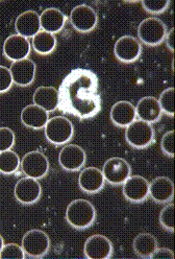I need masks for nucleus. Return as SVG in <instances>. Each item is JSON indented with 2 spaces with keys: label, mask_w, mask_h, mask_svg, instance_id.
I'll use <instances>...</instances> for the list:
<instances>
[{
  "label": "nucleus",
  "mask_w": 175,
  "mask_h": 259,
  "mask_svg": "<svg viewBox=\"0 0 175 259\" xmlns=\"http://www.w3.org/2000/svg\"><path fill=\"white\" fill-rule=\"evenodd\" d=\"M96 219V210L94 205L84 199L72 201L66 209L67 223L77 230L90 228Z\"/></svg>",
  "instance_id": "obj_1"
},
{
  "label": "nucleus",
  "mask_w": 175,
  "mask_h": 259,
  "mask_svg": "<svg viewBox=\"0 0 175 259\" xmlns=\"http://www.w3.org/2000/svg\"><path fill=\"white\" fill-rule=\"evenodd\" d=\"M44 128L46 139L56 145L69 142L74 134L72 122L65 116H54L48 119Z\"/></svg>",
  "instance_id": "obj_2"
},
{
  "label": "nucleus",
  "mask_w": 175,
  "mask_h": 259,
  "mask_svg": "<svg viewBox=\"0 0 175 259\" xmlns=\"http://www.w3.org/2000/svg\"><path fill=\"white\" fill-rule=\"evenodd\" d=\"M167 35L165 23L156 17H149L143 20L138 27L139 40L148 46L161 44Z\"/></svg>",
  "instance_id": "obj_3"
},
{
  "label": "nucleus",
  "mask_w": 175,
  "mask_h": 259,
  "mask_svg": "<svg viewBox=\"0 0 175 259\" xmlns=\"http://www.w3.org/2000/svg\"><path fill=\"white\" fill-rule=\"evenodd\" d=\"M125 139L135 149H145L154 139V130L151 123L143 120H135L125 130Z\"/></svg>",
  "instance_id": "obj_4"
},
{
  "label": "nucleus",
  "mask_w": 175,
  "mask_h": 259,
  "mask_svg": "<svg viewBox=\"0 0 175 259\" xmlns=\"http://www.w3.org/2000/svg\"><path fill=\"white\" fill-rule=\"evenodd\" d=\"M21 247L27 256L40 258L49 251L50 239L44 231L33 229L27 231L22 237Z\"/></svg>",
  "instance_id": "obj_5"
},
{
  "label": "nucleus",
  "mask_w": 175,
  "mask_h": 259,
  "mask_svg": "<svg viewBox=\"0 0 175 259\" xmlns=\"http://www.w3.org/2000/svg\"><path fill=\"white\" fill-rule=\"evenodd\" d=\"M101 171L106 182L112 185H121L131 177L132 168L124 159L113 157L105 161Z\"/></svg>",
  "instance_id": "obj_6"
},
{
  "label": "nucleus",
  "mask_w": 175,
  "mask_h": 259,
  "mask_svg": "<svg viewBox=\"0 0 175 259\" xmlns=\"http://www.w3.org/2000/svg\"><path fill=\"white\" fill-rule=\"evenodd\" d=\"M21 168L28 178L39 180L44 178L49 170V162L44 154L33 151L24 155L21 160Z\"/></svg>",
  "instance_id": "obj_7"
},
{
  "label": "nucleus",
  "mask_w": 175,
  "mask_h": 259,
  "mask_svg": "<svg viewBox=\"0 0 175 259\" xmlns=\"http://www.w3.org/2000/svg\"><path fill=\"white\" fill-rule=\"evenodd\" d=\"M72 26L81 32H89L96 27L98 16L95 10L87 5L76 6L70 13Z\"/></svg>",
  "instance_id": "obj_8"
},
{
  "label": "nucleus",
  "mask_w": 175,
  "mask_h": 259,
  "mask_svg": "<svg viewBox=\"0 0 175 259\" xmlns=\"http://www.w3.org/2000/svg\"><path fill=\"white\" fill-rule=\"evenodd\" d=\"M14 196L16 200L23 205L35 204L42 196V187L36 179L25 177L16 183Z\"/></svg>",
  "instance_id": "obj_9"
},
{
  "label": "nucleus",
  "mask_w": 175,
  "mask_h": 259,
  "mask_svg": "<svg viewBox=\"0 0 175 259\" xmlns=\"http://www.w3.org/2000/svg\"><path fill=\"white\" fill-rule=\"evenodd\" d=\"M113 251L112 241L101 234L90 236L84 246V254L88 259H108L112 257Z\"/></svg>",
  "instance_id": "obj_10"
},
{
  "label": "nucleus",
  "mask_w": 175,
  "mask_h": 259,
  "mask_svg": "<svg viewBox=\"0 0 175 259\" xmlns=\"http://www.w3.org/2000/svg\"><path fill=\"white\" fill-rule=\"evenodd\" d=\"M59 163L65 170H79L86 163V152L79 145L67 144L60 152Z\"/></svg>",
  "instance_id": "obj_11"
},
{
  "label": "nucleus",
  "mask_w": 175,
  "mask_h": 259,
  "mask_svg": "<svg viewBox=\"0 0 175 259\" xmlns=\"http://www.w3.org/2000/svg\"><path fill=\"white\" fill-rule=\"evenodd\" d=\"M123 196L132 203L144 202L149 196V182L142 176H131L123 183Z\"/></svg>",
  "instance_id": "obj_12"
},
{
  "label": "nucleus",
  "mask_w": 175,
  "mask_h": 259,
  "mask_svg": "<svg viewBox=\"0 0 175 259\" xmlns=\"http://www.w3.org/2000/svg\"><path fill=\"white\" fill-rule=\"evenodd\" d=\"M142 53L141 43L133 36H123L117 40L114 46V54L122 63L137 61Z\"/></svg>",
  "instance_id": "obj_13"
},
{
  "label": "nucleus",
  "mask_w": 175,
  "mask_h": 259,
  "mask_svg": "<svg viewBox=\"0 0 175 259\" xmlns=\"http://www.w3.org/2000/svg\"><path fill=\"white\" fill-rule=\"evenodd\" d=\"M13 83L26 87L34 82L36 75V64L29 59L13 62L10 67Z\"/></svg>",
  "instance_id": "obj_14"
},
{
  "label": "nucleus",
  "mask_w": 175,
  "mask_h": 259,
  "mask_svg": "<svg viewBox=\"0 0 175 259\" xmlns=\"http://www.w3.org/2000/svg\"><path fill=\"white\" fill-rule=\"evenodd\" d=\"M4 54L13 62L27 59L30 54V43L26 38L18 34L11 35L4 43Z\"/></svg>",
  "instance_id": "obj_15"
},
{
  "label": "nucleus",
  "mask_w": 175,
  "mask_h": 259,
  "mask_svg": "<svg viewBox=\"0 0 175 259\" xmlns=\"http://www.w3.org/2000/svg\"><path fill=\"white\" fill-rule=\"evenodd\" d=\"M102 171L97 167L84 168L78 176V185L84 192L94 194L99 192L104 186Z\"/></svg>",
  "instance_id": "obj_16"
},
{
  "label": "nucleus",
  "mask_w": 175,
  "mask_h": 259,
  "mask_svg": "<svg viewBox=\"0 0 175 259\" xmlns=\"http://www.w3.org/2000/svg\"><path fill=\"white\" fill-rule=\"evenodd\" d=\"M15 28L18 35L26 39L33 38L41 29L40 16L35 11H26L16 19Z\"/></svg>",
  "instance_id": "obj_17"
},
{
  "label": "nucleus",
  "mask_w": 175,
  "mask_h": 259,
  "mask_svg": "<svg viewBox=\"0 0 175 259\" xmlns=\"http://www.w3.org/2000/svg\"><path fill=\"white\" fill-rule=\"evenodd\" d=\"M136 108V114L140 120L148 123H154L160 120L162 116V110L157 99L153 96H144L138 102Z\"/></svg>",
  "instance_id": "obj_18"
},
{
  "label": "nucleus",
  "mask_w": 175,
  "mask_h": 259,
  "mask_svg": "<svg viewBox=\"0 0 175 259\" xmlns=\"http://www.w3.org/2000/svg\"><path fill=\"white\" fill-rule=\"evenodd\" d=\"M149 196L160 204L168 203L173 199L174 185L168 177H157L149 183Z\"/></svg>",
  "instance_id": "obj_19"
},
{
  "label": "nucleus",
  "mask_w": 175,
  "mask_h": 259,
  "mask_svg": "<svg viewBox=\"0 0 175 259\" xmlns=\"http://www.w3.org/2000/svg\"><path fill=\"white\" fill-rule=\"evenodd\" d=\"M109 117L115 125L125 127L136 120V108L127 101L117 102L110 109Z\"/></svg>",
  "instance_id": "obj_20"
},
{
  "label": "nucleus",
  "mask_w": 175,
  "mask_h": 259,
  "mask_svg": "<svg viewBox=\"0 0 175 259\" xmlns=\"http://www.w3.org/2000/svg\"><path fill=\"white\" fill-rule=\"evenodd\" d=\"M67 21L66 15L56 8H48L40 15V24L42 30L55 34L63 29Z\"/></svg>",
  "instance_id": "obj_21"
},
{
  "label": "nucleus",
  "mask_w": 175,
  "mask_h": 259,
  "mask_svg": "<svg viewBox=\"0 0 175 259\" xmlns=\"http://www.w3.org/2000/svg\"><path fill=\"white\" fill-rule=\"evenodd\" d=\"M34 104L47 112H52L60 105V93L54 87H38L33 95Z\"/></svg>",
  "instance_id": "obj_22"
},
{
  "label": "nucleus",
  "mask_w": 175,
  "mask_h": 259,
  "mask_svg": "<svg viewBox=\"0 0 175 259\" xmlns=\"http://www.w3.org/2000/svg\"><path fill=\"white\" fill-rule=\"evenodd\" d=\"M21 122L30 128L40 130L44 127L49 119L48 112L36 106L35 104L26 106L21 111Z\"/></svg>",
  "instance_id": "obj_23"
},
{
  "label": "nucleus",
  "mask_w": 175,
  "mask_h": 259,
  "mask_svg": "<svg viewBox=\"0 0 175 259\" xmlns=\"http://www.w3.org/2000/svg\"><path fill=\"white\" fill-rule=\"evenodd\" d=\"M157 248L158 242L150 233H140L133 241V249L141 258H149Z\"/></svg>",
  "instance_id": "obj_24"
},
{
  "label": "nucleus",
  "mask_w": 175,
  "mask_h": 259,
  "mask_svg": "<svg viewBox=\"0 0 175 259\" xmlns=\"http://www.w3.org/2000/svg\"><path fill=\"white\" fill-rule=\"evenodd\" d=\"M31 46L39 55H49L56 47V39L54 35L44 30H40L33 37Z\"/></svg>",
  "instance_id": "obj_25"
},
{
  "label": "nucleus",
  "mask_w": 175,
  "mask_h": 259,
  "mask_svg": "<svg viewBox=\"0 0 175 259\" xmlns=\"http://www.w3.org/2000/svg\"><path fill=\"white\" fill-rule=\"evenodd\" d=\"M21 164L17 153L11 150L0 152V172L4 175H12L17 171Z\"/></svg>",
  "instance_id": "obj_26"
},
{
  "label": "nucleus",
  "mask_w": 175,
  "mask_h": 259,
  "mask_svg": "<svg viewBox=\"0 0 175 259\" xmlns=\"http://www.w3.org/2000/svg\"><path fill=\"white\" fill-rule=\"evenodd\" d=\"M158 104H160L162 112L166 113L169 116H174V88L170 87L164 90L160 99L157 100Z\"/></svg>",
  "instance_id": "obj_27"
},
{
  "label": "nucleus",
  "mask_w": 175,
  "mask_h": 259,
  "mask_svg": "<svg viewBox=\"0 0 175 259\" xmlns=\"http://www.w3.org/2000/svg\"><path fill=\"white\" fill-rule=\"evenodd\" d=\"M160 224L164 229L170 232H174V205L169 204L165 206L158 217Z\"/></svg>",
  "instance_id": "obj_28"
},
{
  "label": "nucleus",
  "mask_w": 175,
  "mask_h": 259,
  "mask_svg": "<svg viewBox=\"0 0 175 259\" xmlns=\"http://www.w3.org/2000/svg\"><path fill=\"white\" fill-rule=\"evenodd\" d=\"M142 7L150 14H162L170 6V0H142Z\"/></svg>",
  "instance_id": "obj_29"
},
{
  "label": "nucleus",
  "mask_w": 175,
  "mask_h": 259,
  "mask_svg": "<svg viewBox=\"0 0 175 259\" xmlns=\"http://www.w3.org/2000/svg\"><path fill=\"white\" fill-rule=\"evenodd\" d=\"M25 253L21 246L17 244L4 245L0 251V259H24Z\"/></svg>",
  "instance_id": "obj_30"
},
{
  "label": "nucleus",
  "mask_w": 175,
  "mask_h": 259,
  "mask_svg": "<svg viewBox=\"0 0 175 259\" xmlns=\"http://www.w3.org/2000/svg\"><path fill=\"white\" fill-rule=\"evenodd\" d=\"M15 144V134L10 127H0V152L11 150Z\"/></svg>",
  "instance_id": "obj_31"
},
{
  "label": "nucleus",
  "mask_w": 175,
  "mask_h": 259,
  "mask_svg": "<svg viewBox=\"0 0 175 259\" xmlns=\"http://www.w3.org/2000/svg\"><path fill=\"white\" fill-rule=\"evenodd\" d=\"M161 148L165 155L171 158L174 157V131L173 130L164 134L161 140Z\"/></svg>",
  "instance_id": "obj_32"
},
{
  "label": "nucleus",
  "mask_w": 175,
  "mask_h": 259,
  "mask_svg": "<svg viewBox=\"0 0 175 259\" xmlns=\"http://www.w3.org/2000/svg\"><path fill=\"white\" fill-rule=\"evenodd\" d=\"M13 78L8 67L0 66V93H5L11 89Z\"/></svg>",
  "instance_id": "obj_33"
},
{
  "label": "nucleus",
  "mask_w": 175,
  "mask_h": 259,
  "mask_svg": "<svg viewBox=\"0 0 175 259\" xmlns=\"http://www.w3.org/2000/svg\"><path fill=\"white\" fill-rule=\"evenodd\" d=\"M151 259H174V253L167 248H157L149 257Z\"/></svg>",
  "instance_id": "obj_34"
},
{
  "label": "nucleus",
  "mask_w": 175,
  "mask_h": 259,
  "mask_svg": "<svg viewBox=\"0 0 175 259\" xmlns=\"http://www.w3.org/2000/svg\"><path fill=\"white\" fill-rule=\"evenodd\" d=\"M166 44L171 52L174 51V28H172L166 35Z\"/></svg>",
  "instance_id": "obj_35"
},
{
  "label": "nucleus",
  "mask_w": 175,
  "mask_h": 259,
  "mask_svg": "<svg viewBox=\"0 0 175 259\" xmlns=\"http://www.w3.org/2000/svg\"><path fill=\"white\" fill-rule=\"evenodd\" d=\"M4 245H5V244H4V238H3L2 235H0V251H2Z\"/></svg>",
  "instance_id": "obj_36"
}]
</instances>
